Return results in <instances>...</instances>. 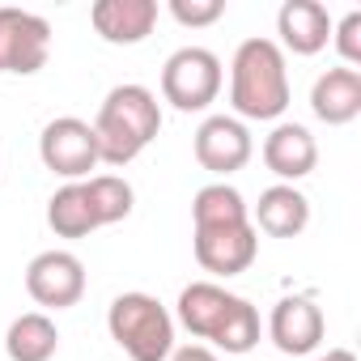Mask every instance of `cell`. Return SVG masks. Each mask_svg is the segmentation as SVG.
I'll return each instance as SVG.
<instances>
[{"label": "cell", "mask_w": 361, "mask_h": 361, "mask_svg": "<svg viewBox=\"0 0 361 361\" xmlns=\"http://www.w3.org/2000/svg\"><path fill=\"white\" fill-rule=\"evenodd\" d=\"M178 323L230 357H243L259 344V310L213 281H192L178 293Z\"/></svg>", "instance_id": "obj_1"}, {"label": "cell", "mask_w": 361, "mask_h": 361, "mask_svg": "<svg viewBox=\"0 0 361 361\" xmlns=\"http://www.w3.org/2000/svg\"><path fill=\"white\" fill-rule=\"evenodd\" d=\"M94 136H98V157L106 166H128L136 161L161 132V106H157V94L128 81V85H115L102 106H98V119L90 123Z\"/></svg>", "instance_id": "obj_2"}, {"label": "cell", "mask_w": 361, "mask_h": 361, "mask_svg": "<svg viewBox=\"0 0 361 361\" xmlns=\"http://www.w3.org/2000/svg\"><path fill=\"white\" fill-rule=\"evenodd\" d=\"M230 106L238 119H281L289 106V68L285 51L272 39L238 43L230 60Z\"/></svg>", "instance_id": "obj_3"}, {"label": "cell", "mask_w": 361, "mask_h": 361, "mask_svg": "<svg viewBox=\"0 0 361 361\" xmlns=\"http://www.w3.org/2000/svg\"><path fill=\"white\" fill-rule=\"evenodd\" d=\"M106 327L132 361H166L174 353V319L153 293H119L106 310Z\"/></svg>", "instance_id": "obj_4"}, {"label": "cell", "mask_w": 361, "mask_h": 361, "mask_svg": "<svg viewBox=\"0 0 361 361\" xmlns=\"http://www.w3.org/2000/svg\"><path fill=\"white\" fill-rule=\"evenodd\" d=\"M221 60L209 47H178L166 64H161V98L174 111H204L217 102L221 94Z\"/></svg>", "instance_id": "obj_5"}, {"label": "cell", "mask_w": 361, "mask_h": 361, "mask_svg": "<svg viewBox=\"0 0 361 361\" xmlns=\"http://www.w3.org/2000/svg\"><path fill=\"white\" fill-rule=\"evenodd\" d=\"M39 157L51 174L68 178V183H81V178H90V170L102 161L98 157V136L85 119L77 115H60L43 128L39 136Z\"/></svg>", "instance_id": "obj_6"}, {"label": "cell", "mask_w": 361, "mask_h": 361, "mask_svg": "<svg viewBox=\"0 0 361 361\" xmlns=\"http://www.w3.org/2000/svg\"><path fill=\"white\" fill-rule=\"evenodd\" d=\"M51 56V22L26 9H0V73L35 77Z\"/></svg>", "instance_id": "obj_7"}, {"label": "cell", "mask_w": 361, "mask_h": 361, "mask_svg": "<svg viewBox=\"0 0 361 361\" xmlns=\"http://www.w3.org/2000/svg\"><path fill=\"white\" fill-rule=\"evenodd\" d=\"M192 247H196V264L213 276H238L255 264L259 255V230L251 221H238V226H204L192 234Z\"/></svg>", "instance_id": "obj_8"}, {"label": "cell", "mask_w": 361, "mask_h": 361, "mask_svg": "<svg viewBox=\"0 0 361 361\" xmlns=\"http://www.w3.org/2000/svg\"><path fill=\"white\" fill-rule=\"evenodd\" d=\"M26 293L47 310H68L85 298V264L73 251H43L26 268Z\"/></svg>", "instance_id": "obj_9"}, {"label": "cell", "mask_w": 361, "mask_h": 361, "mask_svg": "<svg viewBox=\"0 0 361 361\" xmlns=\"http://www.w3.org/2000/svg\"><path fill=\"white\" fill-rule=\"evenodd\" d=\"M192 149H196V161H200L209 174H217V178L243 170V166L251 161V153H255L247 123L234 119V115H209V119L196 128Z\"/></svg>", "instance_id": "obj_10"}, {"label": "cell", "mask_w": 361, "mask_h": 361, "mask_svg": "<svg viewBox=\"0 0 361 361\" xmlns=\"http://www.w3.org/2000/svg\"><path fill=\"white\" fill-rule=\"evenodd\" d=\"M323 331H327V323H323V310L314 306V298L293 293V298H281V302L272 306L268 340H272L285 357H306V353H314V348L323 344Z\"/></svg>", "instance_id": "obj_11"}, {"label": "cell", "mask_w": 361, "mask_h": 361, "mask_svg": "<svg viewBox=\"0 0 361 361\" xmlns=\"http://www.w3.org/2000/svg\"><path fill=\"white\" fill-rule=\"evenodd\" d=\"M157 0H98L90 9V22L102 43L111 47H136L157 26Z\"/></svg>", "instance_id": "obj_12"}, {"label": "cell", "mask_w": 361, "mask_h": 361, "mask_svg": "<svg viewBox=\"0 0 361 361\" xmlns=\"http://www.w3.org/2000/svg\"><path fill=\"white\" fill-rule=\"evenodd\" d=\"M264 166L281 178V183H298L306 178L314 166H319V145L310 136V128L302 123H276L268 136H264Z\"/></svg>", "instance_id": "obj_13"}, {"label": "cell", "mask_w": 361, "mask_h": 361, "mask_svg": "<svg viewBox=\"0 0 361 361\" xmlns=\"http://www.w3.org/2000/svg\"><path fill=\"white\" fill-rule=\"evenodd\" d=\"M331 18L319 0H285L281 13H276V35H281V51L293 56H319L331 39Z\"/></svg>", "instance_id": "obj_14"}, {"label": "cell", "mask_w": 361, "mask_h": 361, "mask_svg": "<svg viewBox=\"0 0 361 361\" xmlns=\"http://www.w3.org/2000/svg\"><path fill=\"white\" fill-rule=\"evenodd\" d=\"M310 111L327 128H344L361 115V73L357 68H327L310 90Z\"/></svg>", "instance_id": "obj_15"}, {"label": "cell", "mask_w": 361, "mask_h": 361, "mask_svg": "<svg viewBox=\"0 0 361 361\" xmlns=\"http://www.w3.org/2000/svg\"><path fill=\"white\" fill-rule=\"evenodd\" d=\"M251 226L264 230L268 238H298L310 226V200L298 188L276 183V188L259 192V204L251 209Z\"/></svg>", "instance_id": "obj_16"}, {"label": "cell", "mask_w": 361, "mask_h": 361, "mask_svg": "<svg viewBox=\"0 0 361 361\" xmlns=\"http://www.w3.org/2000/svg\"><path fill=\"white\" fill-rule=\"evenodd\" d=\"M60 348V331L56 323L43 314V310H30V314H18L5 331V353L9 361H51Z\"/></svg>", "instance_id": "obj_17"}, {"label": "cell", "mask_w": 361, "mask_h": 361, "mask_svg": "<svg viewBox=\"0 0 361 361\" xmlns=\"http://www.w3.org/2000/svg\"><path fill=\"white\" fill-rule=\"evenodd\" d=\"M47 226L60 234V238H90L98 226L94 209H90V196H85V183H64L51 200H47Z\"/></svg>", "instance_id": "obj_18"}, {"label": "cell", "mask_w": 361, "mask_h": 361, "mask_svg": "<svg viewBox=\"0 0 361 361\" xmlns=\"http://www.w3.org/2000/svg\"><path fill=\"white\" fill-rule=\"evenodd\" d=\"M238 221H251V209L238 196V188L209 183V188L196 192V200H192V226L196 230H204V226H238Z\"/></svg>", "instance_id": "obj_19"}, {"label": "cell", "mask_w": 361, "mask_h": 361, "mask_svg": "<svg viewBox=\"0 0 361 361\" xmlns=\"http://www.w3.org/2000/svg\"><path fill=\"white\" fill-rule=\"evenodd\" d=\"M85 196H90V209L98 217V226H115L132 213V183L119 174H94L85 178Z\"/></svg>", "instance_id": "obj_20"}, {"label": "cell", "mask_w": 361, "mask_h": 361, "mask_svg": "<svg viewBox=\"0 0 361 361\" xmlns=\"http://www.w3.org/2000/svg\"><path fill=\"white\" fill-rule=\"evenodd\" d=\"M170 18L178 26L200 30V26H213L226 18V0H170Z\"/></svg>", "instance_id": "obj_21"}, {"label": "cell", "mask_w": 361, "mask_h": 361, "mask_svg": "<svg viewBox=\"0 0 361 361\" xmlns=\"http://www.w3.org/2000/svg\"><path fill=\"white\" fill-rule=\"evenodd\" d=\"M331 39H336V51L344 56V68L361 64V13H344L340 26H331Z\"/></svg>", "instance_id": "obj_22"}, {"label": "cell", "mask_w": 361, "mask_h": 361, "mask_svg": "<svg viewBox=\"0 0 361 361\" xmlns=\"http://www.w3.org/2000/svg\"><path fill=\"white\" fill-rule=\"evenodd\" d=\"M166 361H217V353L204 348V344H183V348H174Z\"/></svg>", "instance_id": "obj_23"}, {"label": "cell", "mask_w": 361, "mask_h": 361, "mask_svg": "<svg viewBox=\"0 0 361 361\" xmlns=\"http://www.w3.org/2000/svg\"><path fill=\"white\" fill-rule=\"evenodd\" d=\"M319 361H357V353H348V348H331V353L319 357Z\"/></svg>", "instance_id": "obj_24"}]
</instances>
